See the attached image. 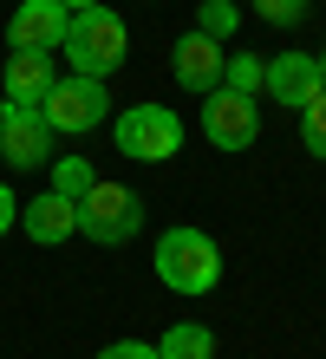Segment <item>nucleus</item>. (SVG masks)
I'll list each match as a JSON object with an SVG mask.
<instances>
[{
	"instance_id": "obj_1",
	"label": "nucleus",
	"mask_w": 326,
	"mask_h": 359,
	"mask_svg": "<svg viewBox=\"0 0 326 359\" xmlns=\"http://www.w3.org/2000/svg\"><path fill=\"white\" fill-rule=\"evenodd\" d=\"M150 262H157V281H163L170 294H189V301L222 281V248H215V236H203V229H189V222L163 229Z\"/></svg>"
},
{
	"instance_id": "obj_2",
	"label": "nucleus",
	"mask_w": 326,
	"mask_h": 359,
	"mask_svg": "<svg viewBox=\"0 0 326 359\" xmlns=\"http://www.w3.org/2000/svg\"><path fill=\"white\" fill-rule=\"evenodd\" d=\"M59 53L72 59V72H85V79H111L130 59V33H124V20L111 7H85V13H72Z\"/></svg>"
},
{
	"instance_id": "obj_3",
	"label": "nucleus",
	"mask_w": 326,
	"mask_h": 359,
	"mask_svg": "<svg viewBox=\"0 0 326 359\" xmlns=\"http://www.w3.org/2000/svg\"><path fill=\"white\" fill-rule=\"evenodd\" d=\"M111 137H118V157L130 163H170L183 151V118L170 111V104H124L111 118Z\"/></svg>"
},
{
	"instance_id": "obj_4",
	"label": "nucleus",
	"mask_w": 326,
	"mask_h": 359,
	"mask_svg": "<svg viewBox=\"0 0 326 359\" xmlns=\"http://www.w3.org/2000/svg\"><path fill=\"white\" fill-rule=\"evenodd\" d=\"M144 229V203H137V189H124V183H92L79 196V236H92L98 248H118V242H130Z\"/></svg>"
},
{
	"instance_id": "obj_5",
	"label": "nucleus",
	"mask_w": 326,
	"mask_h": 359,
	"mask_svg": "<svg viewBox=\"0 0 326 359\" xmlns=\"http://www.w3.org/2000/svg\"><path fill=\"white\" fill-rule=\"evenodd\" d=\"M39 118L53 124V137H85V131H98L104 118H111V98H104V79H53V92L46 104H39Z\"/></svg>"
},
{
	"instance_id": "obj_6",
	"label": "nucleus",
	"mask_w": 326,
	"mask_h": 359,
	"mask_svg": "<svg viewBox=\"0 0 326 359\" xmlns=\"http://www.w3.org/2000/svg\"><path fill=\"white\" fill-rule=\"evenodd\" d=\"M203 137L215 144V151H248V144L261 137V111H254V98L229 92V86L203 92Z\"/></svg>"
},
{
	"instance_id": "obj_7",
	"label": "nucleus",
	"mask_w": 326,
	"mask_h": 359,
	"mask_svg": "<svg viewBox=\"0 0 326 359\" xmlns=\"http://www.w3.org/2000/svg\"><path fill=\"white\" fill-rule=\"evenodd\" d=\"M0 157L13 170L53 163V124L39 118V104H0Z\"/></svg>"
},
{
	"instance_id": "obj_8",
	"label": "nucleus",
	"mask_w": 326,
	"mask_h": 359,
	"mask_svg": "<svg viewBox=\"0 0 326 359\" xmlns=\"http://www.w3.org/2000/svg\"><path fill=\"white\" fill-rule=\"evenodd\" d=\"M65 27H72V13L59 0H20L13 20H7V46L13 53H59Z\"/></svg>"
},
{
	"instance_id": "obj_9",
	"label": "nucleus",
	"mask_w": 326,
	"mask_h": 359,
	"mask_svg": "<svg viewBox=\"0 0 326 359\" xmlns=\"http://www.w3.org/2000/svg\"><path fill=\"white\" fill-rule=\"evenodd\" d=\"M222 39H203V33H183L177 39V53H170V72H177V86L183 92H196V98H203V92H215V86H222Z\"/></svg>"
},
{
	"instance_id": "obj_10",
	"label": "nucleus",
	"mask_w": 326,
	"mask_h": 359,
	"mask_svg": "<svg viewBox=\"0 0 326 359\" xmlns=\"http://www.w3.org/2000/svg\"><path fill=\"white\" fill-rule=\"evenodd\" d=\"M20 229L39 242V248H59L79 236V203H65L59 189H39L33 203H20Z\"/></svg>"
},
{
	"instance_id": "obj_11",
	"label": "nucleus",
	"mask_w": 326,
	"mask_h": 359,
	"mask_svg": "<svg viewBox=\"0 0 326 359\" xmlns=\"http://www.w3.org/2000/svg\"><path fill=\"white\" fill-rule=\"evenodd\" d=\"M261 92L300 111V104L320 92V66H313V53H280V59H268V66H261Z\"/></svg>"
},
{
	"instance_id": "obj_12",
	"label": "nucleus",
	"mask_w": 326,
	"mask_h": 359,
	"mask_svg": "<svg viewBox=\"0 0 326 359\" xmlns=\"http://www.w3.org/2000/svg\"><path fill=\"white\" fill-rule=\"evenodd\" d=\"M53 53H7V72H0V86H7V104H46L53 92Z\"/></svg>"
},
{
	"instance_id": "obj_13",
	"label": "nucleus",
	"mask_w": 326,
	"mask_h": 359,
	"mask_svg": "<svg viewBox=\"0 0 326 359\" xmlns=\"http://www.w3.org/2000/svg\"><path fill=\"white\" fill-rule=\"evenodd\" d=\"M157 359H215V333L196 327V320H177V327L157 340Z\"/></svg>"
},
{
	"instance_id": "obj_14",
	"label": "nucleus",
	"mask_w": 326,
	"mask_h": 359,
	"mask_svg": "<svg viewBox=\"0 0 326 359\" xmlns=\"http://www.w3.org/2000/svg\"><path fill=\"white\" fill-rule=\"evenodd\" d=\"M235 27H242V7H235V0H203V7H196V33L203 39H229Z\"/></svg>"
},
{
	"instance_id": "obj_15",
	"label": "nucleus",
	"mask_w": 326,
	"mask_h": 359,
	"mask_svg": "<svg viewBox=\"0 0 326 359\" xmlns=\"http://www.w3.org/2000/svg\"><path fill=\"white\" fill-rule=\"evenodd\" d=\"M92 183H98V177H92V163H85V157H53V189H59L65 203H79Z\"/></svg>"
},
{
	"instance_id": "obj_16",
	"label": "nucleus",
	"mask_w": 326,
	"mask_h": 359,
	"mask_svg": "<svg viewBox=\"0 0 326 359\" xmlns=\"http://www.w3.org/2000/svg\"><path fill=\"white\" fill-rule=\"evenodd\" d=\"M222 86H229V92H242V98H254V92H261V59L229 53V59H222Z\"/></svg>"
},
{
	"instance_id": "obj_17",
	"label": "nucleus",
	"mask_w": 326,
	"mask_h": 359,
	"mask_svg": "<svg viewBox=\"0 0 326 359\" xmlns=\"http://www.w3.org/2000/svg\"><path fill=\"white\" fill-rule=\"evenodd\" d=\"M300 137H307V151L313 157H326V86L300 104Z\"/></svg>"
},
{
	"instance_id": "obj_18",
	"label": "nucleus",
	"mask_w": 326,
	"mask_h": 359,
	"mask_svg": "<svg viewBox=\"0 0 326 359\" xmlns=\"http://www.w3.org/2000/svg\"><path fill=\"white\" fill-rule=\"evenodd\" d=\"M254 13L268 20V27H300V20H307V0H254Z\"/></svg>"
},
{
	"instance_id": "obj_19",
	"label": "nucleus",
	"mask_w": 326,
	"mask_h": 359,
	"mask_svg": "<svg viewBox=\"0 0 326 359\" xmlns=\"http://www.w3.org/2000/svg\"><path fill=\"white\" fill-rule=\"evenodd\" d=\"M98 359H157V346H144V340H118V346H104Z\"/></svg>"
},
{
	"instance_id": "obj_20",
	"label": "nucleus",
	"mask_w": 326,
	"mask_h": 359,
	"mask_svg": "<svg viewBox=\"0 0 326 359\" xmlns=\"http://www.w3.org/2000/svg\"><path fill=\"white\" fill-rule=\"evenodd\" d=\"M20 222V196H13V189L7 183H0V236H7V229Z\"/></svg>"
},
{
	"instance_id": "obj_21",
	"label": "nucleus",
	"mask_w": 326,
	"mask_h": 359,
	"mask_svg": "<svg viewBox=\"0 0 326 359\" xmlns=\"http://www.w3.org/2000/svg\"><path fill=\"white\" fill-rule=\"evenodd\" d=\"M59 7H65V13H85V7H98V0H59Z\"/></svg>"
},
{
	"instance_id": "obj_22",
	"label": "nucleus",
	"mask_w": 326,
	"mask_h": 359,
	"mask_svg": "<svg viewBox=\"0 0 326 359\" xmlns=\"http://www.w3.org/2000/svg\"><path fill=\"white\" fill-rule=\"evenodd\" d=\"M313 66H320V86H326V46H320V53H313Z\"/></svg>"
}]
</instances>
